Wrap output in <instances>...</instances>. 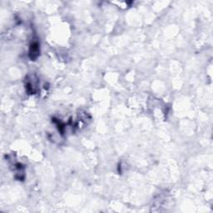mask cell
<instances>
[{
	"label": "cell",
	"instance_id": "1",
	"mask_svg": "<svg viewBox=\"0 0 213 213\" xmlns=\"http://www.w3.org/2000/svg\"><path fill=\"white\" fill-rule=\"evenodd\" d=\"M38 53H39V48H38V45H37V43H33V44H32L29 52L30 57H31L32 60L35 59V58H37V56H38Z\"/></svg>",
	"mask_w": 213,
	"mask_h": 213
}]
</instances>
